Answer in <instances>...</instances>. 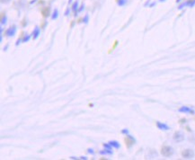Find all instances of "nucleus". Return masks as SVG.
<instances>
[{"mask_svg": "<svg viewBox=\"0 0 195 160\" xmlns=\"http://www.w3.org/2000/svg\"><path fill=\"white\" fill-rule=\"evenodd\" d=\"M162 154L166 156H169L173 154V149L169 147H164L162 149Z\"/></svg>", "mask_w": 195, "mask_h": 160, "instance_id": "f257e3e1", "label": "nucleus"}, {"mask_svg": "<svg viewBox=\"0 0 195 160\" xmlns=\"http://www.w3.org/2000/svg\"><path fill=\"white\" fill-rule=\"evenodd\" d=\"M192 155H193V153H192L191 150H189V149H188V150H185V151L183 153V156H184V157H187V158L191 157Z\"/></svg>", "mask_w": 195, "mask_h": 160, "instance_id": "f03ea898", "label": "nucleus"}]
</instances>
